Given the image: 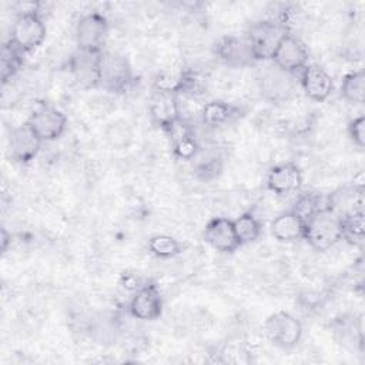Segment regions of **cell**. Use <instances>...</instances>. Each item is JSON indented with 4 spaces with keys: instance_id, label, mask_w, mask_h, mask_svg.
Returning a JSON list of instances; mask_svg holds the SVG:
<instances>
[{
    "instance_id": "44dd1931",
    "label": "cell",
    "mask_w": 365,
    "mask_h": 365,
    "mask_svg": "<svg viewBox=\"0 0 365 365\" xmlns=\"http://www.w3.org/2000/svg\"><path fill=\"white\" fill-rule=\"evenodd\" d=\"M341 221V231H342V240H346L351 244H362L365 237V217H364V208L351 211L342 217H339Z\"/></svg>"
},
{
    "instance_id": "cb8c5ba5",
    "label": "cell",
    "mask_w": 365,
    "mask_h": 365,
    "mask_svg": "<svg viewBox=\"0 0 365 365\" xmlns=\"http://www.w3.org/2000/svg\"><path fill=\"white\" fill-rule=\"evenodd\" d=\"M325 204L322 205V197L317 192L308 191L304 194H299L295 202L291 207V211L304 222L307 224L317 212H319Z\"/></svg>"
},
{
    "instance_id": "4316f807",
    "label": "cell",
    "mask_w": 365,
    "mask_h": 365,
    "mask_svg": "<svg viewBox=\"0 0 365 365\" xmlns=\"http://www.w3.org/2000/svg\"><path fill=\"white\" fill-rule=\"evenodd\" d=\"M24 53L19 50L10 40L4 43L1 50V81L6 84L23 66Z\"/></svg>"
},
{
    "instance_id": "4fadbf2b",
    "label": "cell",
    "mask_w": 365,
    "mask_h": 365,
    "mask_svg": "<svg viewBox=\"0 0 365 365\" xmlns=\"http://www.w3.org/2000/svg\"><path fill=\"white\" fill-rule=\"evenodd\" d=\"M41 143L43 141L27 123L13 127L9 134V153L11 160L20 164L30 163L38 154Z\"/></svg>"
},
{
    "instance_id": "9a60e30c",
    "label": "cell",
    "mask_w": 365,
    "mask_h": 365,
    "mask_svg": "<svg viewBox=\"0 0 365 365\" xmlns=\"http://www.w3.org/2000/svg\"><path fill=\"white\" fill-rule=\"evenodd\" d=\"M298 74L305 96L312 101L322 103L331 96L334 80L324 67L318 64H307Z\"/></svg>"
},
{
    "instance_id": "277c9868",
    "label": "cell",
    "mask_w": 365,
    "mask_h": 365,
    "mask_svg": "<svg viewBox=\"0 0 365 365\" xmlns=\"http://www.w3.org/2000/svg\"><path fill=\"white\" fill-rule=\"evenodd\" d=\"M264 332L268 341L275 346L281 349H292L301 341L302 325L289 312L278 311L265 319Z\"/></svg>"
},
{
    "instance_id": "5bb4252c",
    "label": "cell",
    "mask_w": 365,
    "mask_h": 365,
    "mask_svg": "<svg viewBox=\"0 0 365 365\" xmlns=\"http://www.w3.org/2000/svg\"><path fill=\"white\" fill-rule=\"evenodd\" d=\"M204 241L220 252H234L241 247L235 234L234 221L225 217H215L210 220L202 231Z\"/></svg>"
},
{
    "instance_id": "3957f363",
    "label": "cell",
    "mask_w": 365,
    "mask_h": 365,
    "mask_svg": "<svg viewBox=\"0 0 365 365\" xmlns=\"http://www.w3.org/2000/svg\"><path fill=\"white\" fill-rule=\"evenodd\" d=\"M46 33V24L38 11L19 13L11 26L10 41L26 54L43 44Z\"/></svg>"
},
{
    "instance_id": "4dcf8cb0",
    "label": "cell",
    "mask_w": 365,
    "mask_h": 365,
    "mask_svg": "<svg viewBox=\"0 0 365 365\" xmlns=\"http://www.w3.org/2000/svg\"><path fill=\"white\" fill-rule=\"evenodd\" d=\"M10 238H11V235H9L7 231H6V228H3V230H1V251H3V252H6L7 244H9V240H10Z\"/></svg>"
},
{
    "instance_id": "7402d4cb",
    "label": "cell",
    "mask_w": 365,
    "mask_h": 365,
    "mask_svg": "<svg viewBox=\"0 0 365 365\" xmlns=\"http://www.w3.org/2000/svg\"><path fill=\"white\" fill-rule=\"evenodd\" d=\"M191 161L194 171L202 180H211L217 177L222 170V158L215 151H202L200 148Z\"/></svg>"
},
{
    "instance_id": "52a82bcc",
    "label": "cell",
    "mask_w": 365,
    "mask_h": 365,
    "mask_svg": "<svg viewBox=\"0 0 365 365\" xmlns=\"http://www.w3.org/2000/svg\"><path fill=\"white\" fill-rule=\"evenodd\" d=\"M41 141L57 140L66 130L67 117L66 114L47 104L38 106L26 121Z\"/></svg>"
},
{
    "instance_id": "ba28073f",
    "label": "cell",
    "mask_w": 365,
    "mask_h": 365,
    "mask_svg": "<svg viewBox=\"0 0 365 365\" xmlns=\"http://www.w3.org/2000/svg\"><path fill=\"white\" fill-rule=\"evenodd\" d=\"M108 36L107 19L97 13L84 14L76 26L77 47L93 51H103V46Z\"/></svg>"
},
{
    "instance_id": "ffe728a7",
    "label": "cell",
    "mask_w": 365,
    "mask_h": 365,
    "mask_svg": "<svg viewBox=\"0 0 365 365\" xmlns=\"http://www.w3.org/2000/svg\"><path fill=\"white\" fill-rule=\"evenodd\" d=\"M240 113V108L220 100L210 101L202 106L201 120L208 127H220L235 118Z\"/></svg>"
},
{
    "instance_id": "30bf717a",
    "label": "cell",
    "mask_w": 365,
    "mask_h": 365,
    "mask_svg": "<svg viewBox=\"0 0 365 365\" xmlns=\"http://www.w3.org/2000/svg\"><path fill=\"white\" fill-rule=\"evenodd\" d=\"M153 123L164 133H168L178 121H181V110L177 93L155 90L148 107Z\"/></svg>"
},
{
    "instance_id": "d6986e66",
    "label": "cell",
    "mask_w": 365,
    "mask_h": 365,
    "mask_svg": "<svg viewBox=\"0 0 365 365\" xmlns=\"http://www.w3.org/2000/svg\"><path fill=\"white\" fill-rule=\"evenodd\" d=\"M271 235L279 242H294L304 240L305 224L291 211L278 214L269 225Z\"/></svg>"
},
{
    "instance_id": "7a4b0ae2",
    "label": "cell",
    "mask_w": 365,
    "mask_h": 365,
    "mask_svg": "<svg viewBox=\"0 0 365 365\" xmlns=\"http://www.w3.org/2000/svg\"><path fill=\"white\" fill-rule=\"evenodd\" d=\"M288 33L287 29L274 20H261L252 23L244 34L251 46L252 54L257 61L271 60L278 43Z\"/></svg>"
},
{
    "instance_id": "2e32d148",
    "label": "cell",
    "mask_w": 365,
    "mask_h": 365,
    "mask_svg": "<svg viewBox=\"0 0 365 365\" xmlns=\"http://www.w3.org/2000/svg\"><path fill=\"white\" fill-rule=\"evenodd\" d=\"M218 58L230 67H247L255 60L245 36H225L215 46Z\"/></svg>"
},
{
    "instance_id": "d4e9b609",
    "label": "cell",
    "mask_w": 365,
    "mask_h": 365,
    "mask_svg": "<svg viewBox=\"0 0 365 365\" xmlns=\"http://www.w3.org/2000/svg\"><path fill=\"white\" fill-rule=\"evenodd\" d=\"M232 221H234L235 234H237L241 245L251 244L259 238L261 231H262L261 222L252 212H244Z\"/></svg>"
},
{
    "instance_id": "e0dca14e",
    "label": "cell",
    "mask_w": 365,
    "mask_h": 365,
    "mask_svg": "<svg viewBox=\"0 0 365 365\" xmlns=\"http://www.w3.org/2000/svg\"><path fill=\"white\" fill-rule=\"evenodd\" d=\"M302 171L291 161L274 165L267 175V187L277 195H285L295 192L301 188Z\"/></svg>"
},
{
    "instance_id": "8fae6325",
    "label": "cell",
    "mask_w": 365,
    "mask_h": 365,
    "mask_svg": "<svg viewBox=\"0 0 365 365\" xmlns=\"http://www.w3.org/2000/svg\"><path fill=\"white\" fill-rule=\"evenodd\" d=\"M128 311L140 321H154L163 312V298L155 284H143L131 297Z\"/></svg>"
},
{
    "instance_id": "9c48e42d",
    "label": "cell",
    "mask_w": 365,
    "mask_h": 365,
    "mask_svg": "<svg viewBox=\"0 0 365 365\" xmlns=\"http://www.w3.org/2000/svg\"><path fill=\"white\" fill-rule=\"evenodd\" d=\"M103 51L77 48L70 60L68 70L74 80L84 88H96L100 84V64Z\"/></svg>"
},
{
    "instance_id": "f1b7e54d",
    "label": "cell",
    "mask_w": 365,
    "mask_h": 365,
    "mask_svg": "<svg viewBox=\"0 0 365 365\" xmlns=\"http://www.w3.org/2000/svg\"><path fill=\"white\" fill-rule=\"evenodd\" d=\"M148 250L158 258H173L181 252V244L171 235L157 234L148 240Z\"/></svg>"
},
{
    "instance_id": "7c38bea8",
    "label": "cell",
    "mask_w": 365,
    "mask_h": 365,
    "mask_svg": "<svg viewBox=\"0 0 365 365\" xmlns=\"http://www.w3.org/2000/svg\"><path fill=\"white\" fill-rule=\"evenodd\" d=\"M295 74L285 73L275 67L265 70L259 78V90L265 100L271 103H284L295 91Z\"/></svg>"
},
{
    "instance_id": "83f0119b",
    "label": "cell",
    "mask_w": 365,
    "mask_h": 365,
    "mask_svg": "<svg viewBox=\"0 0 365 365\" xmlns=\"http://www.w3.org/2000/svg\"><path fill=\"white\" fill-rule=\"evenodd\" d=\"M118 331H120V328H118L115 318L113 319V318L104 317V315L97 318L96 321H93L90 325V335L98 344L114 342L117 339Z\"/></svg>"
},
{
    "instance_id": "603a6c76",
    "label": "cell",
    "mask_w": 365,
    "mask_h": 365,
    "mask_svg": "<svg viewBox=\"0 0 365 365\" xmlns=\"http://www.w3.org/2000/svg\"><path fill=\"white\" fill-rule=\"evenodd\" d=\"M104 138L106 143L114 148V150H123L127 148L134 138V133L133 128L128 123L118 120V121H113L110 123L106 130H104Z\"/></svg>"
},
{
    "instance_id": "8992f818",
    "label": "cell",
    "mask_w": 365,
    "mask_h": 365,
    "mask_svg": "<svg viewBox=\"0 0 365 365\" xmlns=\"http://www.w3.org/2000/svg\"><path fill=\"white\" fill-rule=\"evenodd\" d=\"M271 61L285 73L298 74L308 64V50L299 37L288 31L278 43Z\"/></svg>"
},
{
    "instance_id": "6da1fadb",
    "label": "cell",
    "mask_w": 365,
    "mask_h": 365,
    "mask_svg": "<svg viewBox=\"0 0 365 365\" xmlns=\"http://www.w3.org/2000/svg\"><path fill=\"white\" fill-rule=\"evenodd\" d=\"M304 240L315 251L329 250L342 240L339 217L324 207L305 224Z\"/></svg>"
},
{
    "instance_id": "f546056e",
    "label": "cell",
    "mask_w": 365,
    "mask_h": 365,
    "mask_svg": "<svg viewBox=\"0 0 365 365\" xmlns=\"http://www.w3.org/2000/svg\"><path fill=\"white\" fill-rule=\"evenodd\" d=\"M348 135L358 148L361 150L364 148L365 145V117L364 115L354 118L348 124Z\"/></svg>"
},
{
    "instance_id": "5b68a950",
    "label": "cell",
    "mask_w": 365,
    "mask_h": 365,
    "mask_svg": "<svg viewBox=\"0 0 365 365\" xmlns=\"http://www.w3.org/2000/svg\"><path fill=\"white\" fill-rule=\"evenodd\" d=\"M133 83V70L128 60L111 51H103L98 87L110 93H123Z\"/></svg>"
},
{
    "instance_id": "ac0fdd59",
    "label": "cell",
    "mask_w": 365,
    "mask_h": 365,
    "mask_svg": "<svg viewBox=\"0 0 365 365\" xmlns=\"http://www.w3.org/2000/svg\"><path fill=\"white\" fill-rule=\"evenodd\" d=\"M364 205V190L349 185V187H341L335 190L332 194H329L325 208L332 211L335 215L342 217L351 211L359 210Z\"/></svg>"
},
{
    "instance_id": "484cf974",
    "label": "cell",
    "mask_w": 365,
    "mask_h": 365,
    "mask_svg": "<svg viewBox=\"0 0 365 365\" xmlns=\"http://www.w3.org/2000/svg\"><path fill=\"white\" fill-rule=\"evenodd\" d=\"M364 84H365V76L362 70L348 73L344 77L341 84V96L352 104H362L365 98Z\"/></svg>"
}]
</instances>
